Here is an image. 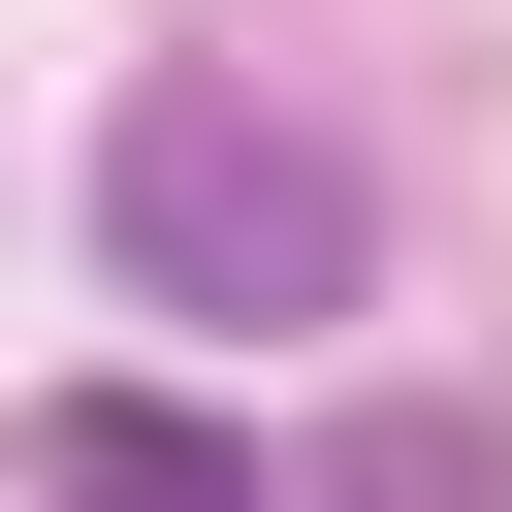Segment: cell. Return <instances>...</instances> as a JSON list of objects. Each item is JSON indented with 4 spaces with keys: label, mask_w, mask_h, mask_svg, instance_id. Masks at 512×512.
I'll return each instance as SVG.
<instances>
[{
    "label": "cell",
    "mask_w": 512,
    "mask_h": 512,
    "mask_svg": "<svg viewBox=\"0 0 512 512\" xmlns=\"http://www.w3.org/2000/svg\"><path fill=\"white\" fill-rule=\"evenodd\" d=\"M96 256L160 288V320H352L384 288V224H352V128H288V96H224V64H160L128 128H96Z\"/></svg>",
    "instance_id": "obj_1"
},
{
    "label": "cell",
    "mask_w": 512,
    "mask_h": 512,
    "mask_svg": "<svg viewBox=\"0 0 512 512\" xmlns=\"http://www.w3.org/2000/svg\"><path fill=\"white\" fill-rule=\"evenodd\" d=\"M32 512H256V448H224L192 384H64V416H32Z\"/></svg>",
    "instance_id": "obj_2"
}]
</instances>
